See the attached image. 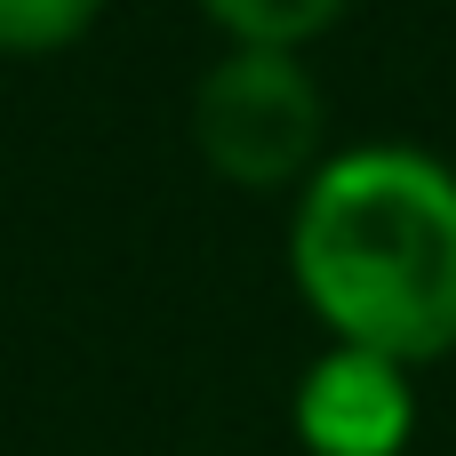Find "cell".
Returning <instances> with one entry per match:
<instances>
[{
	"mask_svg": "<svg viewBox=\"0 0 456 456\" xmlns=\"http://www.w3.org/2000/svg\"><path fill=\"white\" fill-rule=\"evenodd\" d=\"M417 433V385L409 369L377 353H321L297 385V441L313 456H401Z\"/></svg>",
	"mask_w": 456,
	"mask_h": 456,
	"instance_id": "3957f363",
	"label": "cell"
},
{
	"mask_svg": "<svg viewBox=\"0 0 456 456\" xmlns=\"http://www.w3.org/2000/svg\"><path fill=\"white\" fill-rule=\"evenodd\" d=\"M104 0H0V56H64L96 32Z\"/></svg>",
	"mask_w": 456,
	"mask_h": 456,
	"instance_id": "5b68a950",
	"label": "cell"
},
{
	"mask_svg": "<svg viewBox=\"0 0 456 456\" xmlns=\"http://www.w3.org/2000/svg\"><path fill=\"white\" fill-rule=\"evenodd\" d=\"M232 48H289V56H305L321 32H337L345 24V8L353 0H192Z\"/></svg>",
	"mask_w": 456,
	"mask_h": 456,
	"instance_id": "277c9868",
	"label": "cell"
},
{
	"mask_svg": "<svg viewBox=\"0 0 456 456\" xmlns=\"http://www.w3.org/2000/svg\"><path fill=\"white\" fill-rule=\"evenodd\" d=\"M192 152L232 192H305L329 160V88L289 48H224L184 104Z\"/></svg>",
	"mask_w": 456,
	"mask_h": 456,
	"instance_id": "7a4b0ae2",
	"label": "cell"
},
{
	"mask_svg": "<svg viewBox=\"0 0 456 456\" xmlns=\"http://www.w3.org/2000/svg\"><path fill=\"white\" fill-rule=\"evenodd\" d=\"M305 313L393 369L456 353V168L417 144L329 152L289 216Z\"/></svg>",
	"mask_w": 456,
	"mask_h": 456,
	"instance_id": "6da1fadb",
	"label": "cell"
}]
</instances>
